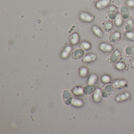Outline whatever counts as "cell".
Wrapping results in <instances>:
<instances>
[{"label": "cell", "instance_id": "d4e9b609", "mask_svg": "<svg viewBox=\"0 0 134 134\" xmlns=\"http://www.w3.org/2000/svg\"><path fill=\"white\" fill-rule=\"evenodd\" d=\"M126 68V65L125 63L123 61H119L116 63L115 68L118 70H124Z\"/></svg>", "mask_w": 134, "mask_h": 134}, {"label": "cell", "instance_id": "4316f807", "mask_svg": "<svg viewBox=\"0 0 134 134\" xmlns=\"http://www.w3.org/2000/svg\"><path fill=\"white\" fill-rule=\"evenodd\" d=\"M80 46L82 49L86 51L90 50L92 48V45L91 43L86 41H83L81 43Z\"/></svg>", "mask_w": 134, "mask_h": 134}, {"label": "cell", "instance_id": "f546056e", "mask_svg": "<svg viewBox=\"0 0 134 134\" xmlns=\"http://www.w3.org/2000/svg\"><path fill=\"white\" fill-rule=\"evenodd\" d=\"M63 97L65 99H68L71 97V94L70 92L66 90L63 92Z\"/></svg>", "mask_w": 134, "mask_h": 134}, {"label": "cell", "instance_id": "277c9868", "mask_svg": "<svg viewBox=\"0 0 134 134\" xmlns=\"http://www.w3.org/2000/svg\"><path fill=\"white\" fill-rule=\"evenodd\" d=\"M118 13L117 8L116 7L110 6L107 10V17L110 20H114L118 15Z\"/></svg>", "mask_w": 134, "mask_h": 134}, {"label": "cell", "instance_id": "83f0119b", "mask_svg": "<svg viewBox=\"0 0 134 134\" xmlns=\"http://www.w3.org/2000/svg\"><path fill=\"white\" fill-rule=\"evenodd\" d=\"M101 80L103 83L105 84H107L111 81V77L108 74H104L101 77Z\"/></svg>", "mask_w": 134, "mask_h": 134}, {"label": "cell", "instance_id": "ac0fdd59", "mask_svg": "<svg viewBox=\"0 0 134 134\" xmlns=\"http://www.w3.org/2000/svg\"><path fill=\"white\" fill-rule=\"evenodd\" d=\"M84 102L83 99L77 98H72L71 104L73 106L76 107H81L84 105Z\"/></svg>", "mask_w": 134, "mask_h": 134}, {"label": "cell", "instance_id": "e0dca14e", "mask_svg": "<svg viewBox=\"0 0 134 134\" xmlns=\"http://www.w3.org/2000/svg\"><path fill=\"white\" fill-rule=\"evenodd\" d=\"M70 43L72 45H76L80 41V36L77 33H74L70 36Z\"/></svg>", "mask_w": 134, "mask_h": 134}, {"label": "cell", "instance_id": "5b68a950", "mask_svg": "<svg viewBox=\"0 0 134 134\" xmlns=\"http://www.w3.org/2000/svg\"><path fill=\"white\" fill-rule=\"evenodd\" d=\"M131 94L130 92L125 91L117 95L115 98V100L116 102H121L128 100L131 98Z\"/></svg>", "mask_w": 134, "mask_h": 134}, {"label": "cell", "instance_id": "603a6c76", "mask_svg": "<svg viewBox=\"0 0 134 134\" xmlns=\"http://www.w3.org/2000/svg\"><path fill=\"white\" fill-rule=\"evenodd\" d=\"M79 74L82 77H85L88 76L89 70L87 67L85 66H81L79 69Z\"/></svg>", "mask_w": 134, "mask_h": 134}, {"label": "cell", "instance_id": "7402d4cb", "mask_svg": "<svg viewBox=\"0 0 134 134\" xmlns=\"http://www.w3.org/2000/svg\"><path fill=\"white\" fill-rule=\"evenodd\" d=\"M114 28V24L111 21H107L104 24L103 29L106 32H111Z\"/></svg>", "mask_w": 134, "mask_h": 134}, {"label": "cell", "instance_id": "2e32d148", "mask_svg": "<svg viewBox=\"0 0 134 134\" xmlns=\"http://www.w3.org/2000/svg\"><path fill=\"white\" fill-rule=\"evenodd\" d=\"M96 89V87L94 85L88 84L84 88V92L86 94H91L95 91Z\"/></svg>", "mask_w": 134, "mask_h": 134}, {"label": "cell", "instance_id": "4dcf8cb0", "mask_svg": "<svg viewBox=\"0 0 134 134\" xmlns=\"http://www.w3.org/2000/svg\"><path fill=\"white\" fill-rule=\"evenodd\" d=\"M126 4L129 8H134V0H127Z\"/></svg>", "mask_w": 134, "mask_h": 134}, {"label": "cell", "instance_id": "3957f363", "mask_svg": "<svg viewBox=\"0 0 134 134\" xmlns=\"http://www.w3.org/2000/svg\"><path fill=\"white\" fill-rule=\"evenodd\" d=\"M99 48L100 51L105 53H111L113 51V46L106 42H103L100 43L99 45Z\"/></svg>", "mask_w": 134, "mask_h": 134}, {"label": "cell", "instance_id": "44dd1931", "mask_svg": "<svg viewBox=\"0 0 134 134\" xmlns=\"http://www.w3.org/2000/svg\"><path fill=\"white\" fill-rule=\"evenodd\" d=\"M98 80V77L97 74L92 73L89 76L88 80V84L95 85L97 83Z\"/></svg>", "mask_w": 134, "mask_h": 134}, {"label": "cell", "instance_id": "52a82bcc", "mask_svg": "<svg viewBox=\"0 0 134 134\" xmlns=\"http://www.w3.org/2000/svg\"><path fill=\"white\" fill-rule=\"evenodd\" d=\"M121 52L120 50L116 49L112 52L109 57V60L112 63H116L121 56Z\"/></svg>", "mask_w": 134, "mask_h": 134}, {"label": "cell", "instance_id": "d6986e66", "mask_svg": "<svg viewBox=\"0 0 134 134\" xmlns=\"http://www.w3.org/2000/svg\"><path fill=\"white\" fill-rule=\"evenodd\" d=\"M72 51V47L70 45L66 46L63 51L62 54V57L64 59H66L69 57Z\"/></svg>", "mask_w": 134, "mask_h": 134}, {"label": "cell", "instance_id": "f1b7e54d", "mask_svg": "<svg viewBox=\"0 0 134 134\" xmlns=\"http://www.w3.org/2000/svg\"><path fill=\"white\" fill-rule=\"evenodd\" d=\"M125 36L127 40L134 41V31L126 32L125 34Z\"/></svg>", "mask_w": 134, "mask_h": 134}, {"label": "cell", "instance_id": "ba28073f", "mask_svg": "<svg viewBox=\"0 0 134 134\" xmlns=\"http://www.w3.org/2000/svg\"><path fill=\"white\" fill-rule=\"evenodd\" d=\"M111 0H99L96 4V7L99 10L105 9L109 6Z\"/></svg>", "mask_w": 134, "mask_h": 134}, {"label": "cell", "instance_id": "484cf974", "mask_svg": "<svg viewBox=\"0 0 134 134\" xmlns=\"http://www.w3.org/2000/svg\"><path fill=\"white\" fill-rule=\"evenodd\" d=\"M125 52L127 55H133L134 54V45L130 44L127 46L125 49Z\"/></svg>", "mask_w": 134, "mask_h": 134}, {"label": "cell", "instance_id": "7a4b0ae2", "mask_svg": "<svg viewBox=\"0 0 134 134\" xmlns=\"http://www.w3.org/2000/svg\"><path fill=\"white\" fill-rule=\"evenodd\" d=\"M114 87L112 84H107L105 86L102 90L103 98H107L110 96L113 92Z\"/></svg>", "mask_w": 134, "mask_h": 134}, {"label": "cell", "instance_id": "5bb4252c", "mask_svg": "<svg viewBox=\"0 0 134 134\" xmlns=\"http://www.w3.org/2000/svg\"><path fill=\"white\" fill-rule=\"evenodd\" d=\"M120 15L124 19H128L130 16V11L127 6L124 5L120 9Z\"/></svg>", "mask_w": 134, "mask_h": 134}, {"label": "cell", "instance_id": "1f68e13d", "mask_svg": "<svg viewBox=\"0 0 134 134\" xmlns=\"http://www.w3.org/2000/svg\"><path fill=\"white\" fill-rule=\"evenodd\" d=\"M130 66L132 68H134V58L131 59L130 62Z\"/></svg>", "mask_w": 134, "mask_h": 134}, {"label": "cell", "instance_id": "d6a6232c", "mask_svg": "<svg viewBox=\"0 0 134 134\" xmlns=\"http://www.w3.org/2000/svg\"><path fill=\"white\" fill-rule=\"evenodd\" d=\"M93 1H98L99 0H93Z\"/></svg>", "mask_w": 134, "mask_h": 134}, {"label": "cell", "instance_id": "9a60e30c", "mask_svg": "<svg viewBox=\"0 0 134 134\" xmlns=\"http://www.w3.org/2000/svg\"><path fill=\"white\" fill-rule=\"evenodd\" d=\"M124 29L126 32L132 31L134 29V20L132 19H128L125 24Z\"/></svg>", "mask_w": 134, "mask_h": 134}, {"label": "cell", "instance_id": "6da1fadb", "mask_svg": "<svg viewBox=\"0 0 134 134\" xmlns=\"http://www.w3.org/2000/svg\"><path fill=\"white\" fill-rule=\"evenodd\" d=\"M80 20L85 23H91L94 20L95 17L90 13L81 12L79 15Z\"/></svg>", "mask_w": 134, "mask_h": 134}, {"label": "cell", "instance_id": "8992f818", "mask_svg": "<svg viewBox=\"0 0 134 134\" xmlns=\"http://www.w3.org/2000/svg\"><path fill=\"white\" fill-rule=\"evenodd\" d=\"M98 59V55L94 53H87L83 57L82 61L85 63H91L95 62Z\"/></svg>", "mask_w": 134, "mask_h": 134}, {"label": "cell", "instance_id": "30bf717a", "mask_svg": "<svg viewBox=\"0 0 134 134\" xmlns=\"http://www.w3.org/2000/svg\"><path fill=\"white\" fill-rule=\"evenodd\" d=\"M121 34L118 31H115L110 34L109 37V41L112 43H116L120 40Z\"/></svg>", "mask_w": 134, "mask_h": 134}, {"label": "cell", "instance_id": "7c38bea8", "mask_svg": "<svg viewBox=\"0 0 134 134\" xmlns=\"http://www.w3.org/2000/svg\"><path fill=\"white\" fill-rule=\"evenodd\" d=\"M102 97V89L100 88H96L92 95L93 101L95 102L99 103L101 102Z\"/></svg>", "mask_w": 134, "mask_h": 134}, {"label": "cell", "instance_id": "8fae6325", "mask_svg": "<svg viewBox=\"0 0 134 134\" xmlns=\"http://www.w3.org/2000/svg\"><path fill=\"white\" fill-rule=\"evenodd\" d=\"M84 50L82 48H78L74 51L71 56L72 58L75 60H78L82 58L85 55Z\"/></svg>", "mask_w": 134, "mask_h": 134}, {"label": "cell", "instance_id": "9c48e42d", "mask_svg": "<svg viewBox=\"0 0 134 134\" xmlns=\"http://www.w3.org/2000/svg\"><path fill=\"white\" fill-rule=\"evenodd\" d=\"M127 81L124 79H117L114 81L113 85L115 88H122L126 87Z\"/></svg>", "mask_w": 134, "mask_h": 134}, {"label": "cell", "instance_id": "ffe728a7", "mask_svg": "<svg viewBox=\"0 0 134 134\" xmlns=\"http://www.w3.org/2000/svg\"><path fill=\"white\" fill-rule=\"evenodd\" d=\"M72 92L75 96H81L84 93V88L81 86H76L73 89Z\"/></svg>", "mask_w": 134, "mask_h": 134}, {"label": "cell", "instance_id": "4fadbf2b", "mask_svg": "<svg viewBox=\"0 0 134 134\" xmlns=\"http://www.w3.org/2000/svg\"><path fill=\"white\" fill-rule=\"evenodd\" d=\"M92 32L98 38L101 39L103 37V35H104L103 31L99 26L96 25H94L92 26Z\"/></svg>", "mask_w": 134, "mask_h": 134}, {"label": "cell", "instance_id": "cb8c5ba5", "mask_svg": "<svg viewBox=\"0 0 134 134\" xmlns=\"http://www.w3.org/2000/svg\"><path fill=\"white\" fill-rule=\"evenodd\" d=\"M114 24L115 26L120 27L122 26L124 23V19L121 15H118L116 18L114 19Z\"/></svg>", "mask_w": 134, "mask_h": 134}]
</instances>
